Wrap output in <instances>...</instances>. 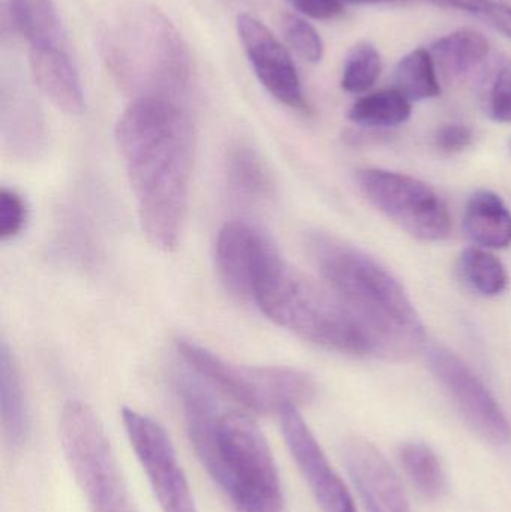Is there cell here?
<instances>
[{"label":"cell","mask_w":511,"mask_h":512,"mask_svg":"<svg viewBox=\"0 0 511 512\" xmlns=\"http://www.w3.org/2000/svg\"><path fill=\"white\" fill-rule=\"evenodd\" d=\"M27 206L24 198L14 189L2 188L0 192V237L14 239L26 227Z\"/></svg>","instance_id":"29"},{"label":"cell","mask_w":511,"mask_h":512,"mask_svg":"<svg viewBox=\"0 0 511 512\" xmlns=\"http://www.w3.org/2000/svg\"><path fill=\"white\" fill-rule=\"evenodd\" d=\"M189 441L236 512H285L275 457L260 427L240 412L198 406L186 414Z\"/></svg>","instance_id":"3"},{"label":"cell","mask_w":511,"mask_h":512,"mask_svg":"<svg viewBox=\"0 0 511 512\" xmlns=\"http://www.w3.org/2000/svg\"><path fill=\"white\" fill-rule=\"evenodd\" d=\"M306 249L327 286L371 337L374 355L407 360L422 351L425 325L389 268L357 246L321 231L306 237Z\"/></svg>","instance_id":"2"},{"label":"cell","mask_w":511,"mask_h":512,"mask_svg":"<svg viewBox=\"0 0 511 512\" xmlns=\"http://www.w3.org/2000/svg\"><path fill=\"white\" fill-rule=\"evenodd\" d=\"M438 8L456 9L485 21L511 39V6L495 0H429Z\"/></svg>","instance_id":"27"},{"label":"cell","mask_w":511,"mask_h":512,"mask_svg":"<svg viewBox=\"0 0 511 512\" xmlns=\"http://www.w3.org/2000/svg\"><path fill=\"white\" fill-rule=\"evenodd\" d=\"M393 83V89L402 93L410 102L437 98L441 93L437 66L425 48H417L402 57L396 66Z\"/></svg>","instance_id":"22"},{"label":"cell","mask_w":511,"mask_h":512,"mask_svg":"<svg viewBox=\"0 0 511 512\" xmlns=\"http://www.w3.org/2000/svg\"><path fill=\"white\" fill-rule=\"evenodd\" d=\"M273 248V243L251 225L225 224L216 240V267L227 291L240 300H252L255 280Z\"/></svg>","instance_id":"13"},{"label":"cell","mask_w":511,"mask_h":512,"mask_svg":"<svg viewBox=\"0 0 511 512\" xmlns=\"http://www.w3.org/2000/svg\"><path fill=\"white\" fill-rule=\"evenodd\" d=\"M3 20L29 42L30 48L66 45L53 0H3Z\"/></svg>","instance_id":"16"},{"label":"cell","mask_w":511,"mask_h":512,"mask_svg":"<svg viewBox=\"0 0 511 512\" xmlns=\"http://www.w3.org/2000/svg\"><path fill=\"white\" fill-rule=\"evenodd\" d=\"M342 456L366 511L411 512L395 469L371 442L351 439L345 444Z\"/></svg>","instance_id":"14"},{"label":"cell","mask_w":511,"mask_h":512,"mask_svg":"<svg viewBox=\"0 0 511 512\" xmlns=\"http://www.w3.org/2000/svg\"><path fill=\"white\" fill-rule=\"evenodd\" d=\"M357 183L366 200L405 233L423 242H440L452 231L446 201L428 183L396 171L365 168Z\"/></svg>","instance_id":"8"},{"label":"cell","mask_w":511,"mask_h":512,"mask_svg":"<svg viewBox=\"0 0 511 512\" xmlns=\"http://www.w3.org/2000/svg\"><path fill=\"white\" fill-rule=\"evenodd\" d=\"M462 280L483 297H497L509 285L506 265L485 248H468L459 256Z\"/></svg>","instance_id":"23"},{"label":"cell","mask_w":511,"mask_h":512,"mask_svg":"<svg viewBox=\"0 0 511 512\" xmlns=\"http://www.w3.org/2000/svg\"><path fill=\"white\" fill-rule=\"evenodd\" d=\"M339 2L344 5V3H354V5H372V3H383V2H393V0H339Z\"/></svg>","instance_id":"32"},{"label":"cell","mask_w":511,"mask_h":512,"mask_svg":"<svg viewBox=\"0 0 511 512\" xmlns=\"http://www.w3.org/2000/svg\"><path fill=\"white\" fill-rule=\"evenodd\" d=\"M381 56L371 42H359L351 48L342 71L341 86L345 92L360 95L369 92L380 78Z\"/></svg>","instance_id":"26"},{"label":"cell","mask_w":511,"mask_h":512,"mask_svg":"<svg viewBox=\"0 0 511 512\" xmlns=\"http://www.w3.org/2000/svg\"><path fill=\"white\" fill-rule=\"evenodd\" d=\"M123 426L162 512H198L191 486L164 427L134 409L122 411Z\"/></svg>","instance_id":"9"},{"label":"cell","mask_w":511,"mask_h":512,"mask_svg":"<svg viewBox=\"0 0 511 512\" xmlns=\"http://www.w3.org/2000/svg\"><path fill=\"white\" fill-rule=\"evenodd\" d=\"M411 111V102L398 90H378L357 99L348 111V119L363 128H396L408 122Z\"/></svg>","instance_id":"20"},{"label":"cell","mask_w":511,"mask_h":512,"mask_svg":"<svg viewBox=\"0 0 511 512\" xmlns=\"http://www.w3.org/2000/svg\"><path fill=\"white\" fill-rule=\"evenodd\" d=\"M252 301L279 327L339 354L374 355L359 319L330 288L288 264L273 248L255 280Z\"/></svg>","instance_id":"4"},{"label":"cell","mask_w":511,"mask_h":512,"mask_svg":"<svg viewBox=\"0 0 511 512\" xmlns=\"http://www.w3.org/2000/svg\"><path fill=\"white\" fill-rule=\"evenodd\" d=\"M464 230L479 248H509L511 210L495 192L486 189L477 191L465 206Z\"/></svg>","instance_id":"17"},{"label":"cell","mask_w":511,"mask_h":512,"mask_svg":"<svg viewBox=\"0 0 511 512\" xmlns=\"http://www.w3.org/2000/svg\"><path fill=\"white\" fill-rule=\"evenodd\" d=\"M227 176L230 185L246 197L264 198L272 194V177L263 159L245 144H237L228 152Z\"/></svg>","instance_id":"24"},{"label":"cell","mask_w":511,"mask_h":512,"mask_svg":"<svg viewBox=\"0 0 511 512\" xmlns=\"http://www.w3.org/2000/svg\"><path fill=\"white\" fill-rule=\"evenodd\" d=\"M107 68L125 92L177 101L191 78L188 48L176 27L153 6L125 9L101 36Z\"/></svg>","instance_id":"5"},{"label":"cell","mask_w":511,"mask_h":512,"mask_svg":"<svg viewBox=\"0 0 511 512\" xmlns=\"http://www.w3.org/2000/svg\"><path fill=\"white\" fill-rule=\"evenodd\" d=\"M0 414L6 441L20 447L29 435V409L20 370L6 343L0 351Z\"/></svg>","instance_id":"19"},{"label":"cell","mask_w":511,"mask_h":512,"mask_svg":"<svg viewBox=\"0 0 511 512\" xmlns=\"http://www.w3.org/2000/svg\"><path fill=\"white\" fill-rule=\"evenodd\" d=\"M480 104L489 119L511 123V59L498 57L486 66L479 86Z\"/></svg>","instance_id":"25"},{"label":"cell","mask_w":511,"mask_h":512,"mask_svg":"<svg viewBox=\"0 0 511 512\" xmlns=\"http://www.w3.org/2000/svg\"><path fill=\"white\" fill-rule=\"evenodd\" d=\"M282 27L288 44L302 59L309 63H318L323 59V39L309 21L299 15L285 14Z\"/></svg>","instance_id":"28"},{"label":"cell","mask_w":511,"mask_h":512,"mask_svg":"<svg viewBox=\"0 0 511 512\" xmlns=\"http://www.w3.org/2000/svg\"><path fill=\"white\" fill-rule=\"evenodd\" d=\"M426 358L432 375L449 394L468 426L489 444H509V418L473 369L443 346H431Z\"/></svg>","instance_id":"10"},{"label":"cell","mask_w":511,"mask_h":512,"mask_svg":"<svg viewBox=\"0 0 511 512\" xmlns=\"http://www.w3.org/2000/svg\"><path fill=\"white\" fill-rule=\"evenodd\" d=\"M489 51L491 45L482 33L462 29L437 39L429 53L441 77L456 83L482 65L488 59Z\"/></svg>","instance_id":"18"},{"label":"cell","mask_w":511,"mask_h":512,"mask_svg":"<svg viewBox=\"0 0 511 512\" xmlns=\"http://www.w3.org/2000/svg\"><path fill=\"white\" fill-rule=\"evenodd\" d=\"M116 141L144 236L162 252L179 245L194 165V126L179 102L138 98L123 111Z\"/></svg>","instance_id":"1"},{"label":"cell","mask_w":511,"mask_h":512,"mask_svg":"<svg viewBox=\"0 0 511 512\" xmlns=\"http://www.w3.org/2000/svg\"><path fill=\"white\" fill-rule=\"evenodd\" d=\"M399 462L417 492L425 498H443L447 492V478L435 451L423 442H407L399 448Z\"/></svg>","instance_id":"21"},{"label":"cell","mask_w":511,"mask_h":512,"mask_svg":"<svg viewBox=\"0 0 511 512\" xmlns=\"http://www.w3.org/2000/svg\"><path fill=\"white\" fill-rule=\"evenodd\" d=\"M60 445L90 512H138L96 412L71 400L59 420Z\"/></svg>","instance_id":"6"},{"label":"cell","mask_w":511,"mask_h":512,"mask_svg":"<svg viewBox=\"0 0 511 512\" xmlns=\"http://www.w3.org/2000/svg\"><path fill=\"white\" fill-rule=\"evenodd\" d=\"M29 60L36 86L59 110L71 116L83 113V87L65 47L30 48Z\"/></svg>","instance_id":"15"},{"label":"cell","mask_w":511,"mask_h":512,"mask_svg":"<svg viewBox=\"0 0 511 512\" xmlns=\"http://www.w3.org/2000/svg\"><path fill=\"white\" fill-rule=\"evenodd\" d=\"M293 8L306 17L315 20H330L342 14V3L339 0H287Z\"/></svg>","instance_id":"31"},{"label":"cell","mask_w":511,"mask_h":512,"mask_svg":"<svg viewBox=\"0 0 511 512\" xmlns=\"http://www.w3.org/2000/svg\"><path fill=\"white\" fill-rule=\"evenodd\" d=\"M279 418L285 444L321 511L357 512L347 486L330 465L299 408H287Z\"/></svg>","instance_id":"11"},{"label":"cell","mask_w":511,"mask_h":512,"mask_svg":"<svg viewBox=\"0 0 511 512\" xmlns=\"http://www.w3.org/2000/svg\"><path fill=\"white\" fill-rule=\"evenodd\" d=\"M177 352L188 366L225 396L257 414H281L314 399L317 385L308 373L291 367L243 366L209 349L179 339Z\"/></svg>","instance_id":"7"},{"label":"cell","mask_w":511,"mask_h":512,"mask_svg":"<svg viewBox=\"0 0 511 512\" xmlns=\"http://www.w3.org/2000/svg\"><path fill=\"white\" fill-rule=\"evenodd\" d=\"M237 32L252 69L267 92L287 107L308 110L293 59L272 30L254 15L242 12L237 15Z\"/></svg>","instance_id":"12"},{"label":"cell","mask_w":511,"mask_h":512,"mask_svg":"<svg viewBox=\"0 0 511 512\" xmlns=\"http://www.w3.org/2000/svg\"><path fill=\"white\" fill-rule=\"evenodd\" d=\"M473 141V131L461 123H447L435 134V146L446 155L464 152L473 144Z\"/></svg>","instance_id":"30"}]
</instances>
